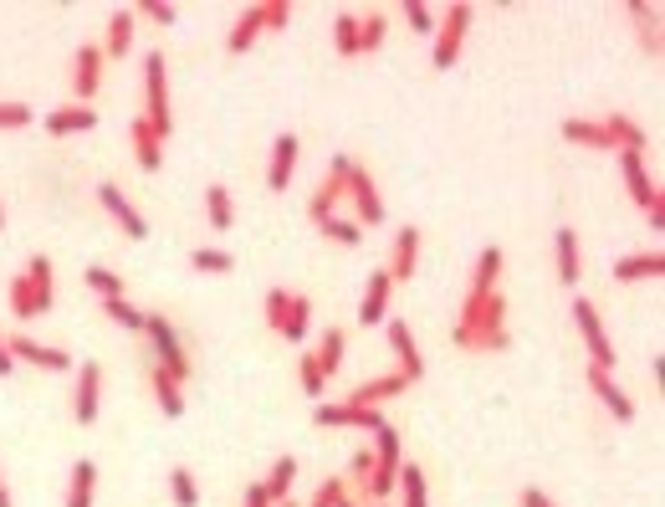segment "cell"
I'll return each mask as SVG.
<instances>
[{"instance_id":"55","label":"cell","mask_w":665,"mask_h":507,"mask_svg":"<svg viewBox=\"0 0 665 507\" xmlns=\"http://www.w3.org/2000/svg\"><path fill=\"white\" fill-rule=\"evenodd\" d=\"M11 370H16V359H11V349H5V334H0V379H5Z\"/></svg>"},{"instance_id":"44","label":"cell","mask_w":665,"mask_h":507,"mask_svg":"<svg viewBox=\"0 0 665 507\" xmlns=\"http://www.w3.org/2000/svg\"><path fill=\"white\" fill-rule=\"evenodd\" d=\"M83 277H87V288L98 292L102 303H108V298H123V277H118L113 267H87Z\"/></svg>"},{"instance_id":"9","label":"cell","mask_w":665,"mask_h":507,"mask_svg":"<svg viewBox=\"0 0 665 507\" xmlns=\"http://www.w3.org/2000/svg\"><path fill=\"white\" fill-rule=\"evenodd\" d=\"M313 425H338V431H379L384 425V410H364V406H349V400H317L313 406Z\"/></svg>"},{"instance_id":"21","label":"cell","mask_w":665,"mask_h":507,"mask_svg":"<svg viewBox=\"0 0 665 507\" xmlns=\"http://www.w3.org/2000/svg\"><path fill=\"white\" fill-rule=\"evenodd\" d=\"M420 226H404V231H399L395 237V246H389V282H410V277H415V267H420Z\"/></svg>"},{"instance_id":"1","label":"cell","mask_w":665,"mask_h":507,"mask_svg":"<svg viewBox=\"0 0 665 507\" xmlns=\"http://www.w3.org/2000/svg\"><path fill=\"white\" fill-rule=\"evenodd\" d=\"M450 338H456V349H466V354H501V349L512 343L501 292H482V298L466 292L461 313H456V323H450Z\"/></svg>"},{"instance_id":"11","label":"cell","mask_w":665,"mask_h":507,"mask_svg":"<svg viewBox=\"0 0 665 507\" xmlns=\"http://www.w3.org/2000/svg\"><path fill=\"white\" fill-rule=\"evenodd\" d=\"M102 415V364L98 359H83L77 364V385H72V421L93 425Z\"/></svg>"},{"instance_id":"57","label":"cell","mask_w":665,"mask_h":507,"mask_svg":"<svg viewBox=\"0 0 665 507\" xmlns=\"http://www.w3.org/2000/svg\"><path fill=\"white\" fill-rule=\"evenodd\" d=\"M0 237H5V205H0Z\"/></svg>"},{"instance_id":"19","label":"cell","mask_w":665,"mask_h":507,"mask_svg":"<svg viewBox=\"0 0 665 507\" xmlns=\"http://www.w3.org/2000/svg\"><path fill=\"white\" fill-rule=\"evenodd\" d=\"M625 16L634 21L640 51H645L650 62H661V57H665V41H661V11H655V5H645V0H630V5H625Z\"/></svg>"},{"instance_id":"37","label":"cell","mask_w":665,"mask_h":507,"mask_svg":"<svg viewBox=\"0 0 665 507\" xmlns=\"http://www.w3.org/2000/svg\"><path fill=\"white\" fill-rule=\"evenodd\" d=\"M190 267L205 271V277H226V271H235V256L220 252V246H195V252H190Z\"/></svg>"},{"instance_id":"13","label":"cell","mask_w":665,"mask_h":507,"mask_svg":"<svg viewBox=\"0 0 665 507\" xmlns=\"http://www.w3.org/2000/svg\"><path fill=\"white\" fill-rule=\"evenodd\" d=\"M384 334H389V349H395V374H404L410 385L425 379V354H420L415 343V328L404 318H384Z\"/></svg>"},{"instance_id":"46","label":"cell","mask_w":665,"mask_h":507,"mask_svg":"<svg viewBox=\"0 0 665 507\" xmlns=\"http://www.w3.org/2000/svg\"><path fill=\"white\" fill-rule=\"evenodd\" d=\"M317 231H323L328 241H338V246H359V241H364V226H359V220H338V216L323 220Z\"/></svg>"},{"instance_id":"49","label":"cell","mask_w":665,"mask_h":507,"mask_svg":"<svg viewBox=\"0 0 665 507\" xmlns=\"http://www.w3.org/2000/svg\"><path fill=\"white\" fill-rule=\"evenodd\" d=\"M36 108H26V102H0V134H16V129H32Z\"/></svg>"},{"instance_id":"14","label":"cell","mask_w":665,"mask_h":507,"mask_svg":"<svg viewBox=\"0 0 665 507\" xmlns=\"http://www.w3.org/2000/svg\"><path fill=\"white\" fill-rule=\"evenodd\" d=\"M98 205L118 220V231H123L129 241H144V237H149V220L138 216V210H133V201L113 185V180H102V185H98Z\"/></svg>"},{"instance_id":"34","label":"cell","mask_w":665,"mask_h":507,"mask_svg":"<svg viewBox=\"0 0 665 507\" xmlns=\"http://www.w3.org/2000/svg\"><path fill=\"white\" fill-rule=\"evenodd\" d=\"M343 349H349V334H343V328H328V334H323V343L313 349L323 379H332V374L343 370Z\"/></svg>"},{"instance_id":"35","label":"cell","mask_w":665,"mask_h":507,"mask_svg":"<svg viewBox=\"0 0 665 507\" xmlns=\"http://www.w3.org/2000/svg\"><path fill=\"white\" fill-rule=\"evenodd\" d=\"M404 492V507H431V487H425V472H420L415 461H399V487Z\"/></svg>"},{"instance_id":"32","label":"cell","mask_w":665,"mask_h":507,"mask_svg":"<svg viewBox=\"0 0 665 507\" xmlns=\"http://www.w3.org/2000/svg\"><path fill=\"white\" fill-rule=\"evenodd\" d=\"M501 262H507V256H501V246H486V252L476 256V271H471V282H466V292H476V298H482V292H497Z\"/></svg>"},{"instance_id":"45","label":"cell","mask_w":665,"mask_h":507,"mask_svg":"<svg viewBox=\"0 0 665 507\" xmlns=\"http://www.w3.org/2000/svg\"><path fill=\"white\" fill-rule=\"evenodd\" d=\"M343 497H349V476H323V482H317V492L307 497V507H338Z\"/></svg>"},{"instance_id":"4","label":"cell","mask_w":665,"mask_h":507,"mask_svg":"<svg viewBox=\"0 0 665 507\" xmlns=\"http://www.w3.org/2000/svg\"><path fill=\"white\" fill-rule=\"evenodd\" d=\"M471 21H476V5L471 0H456V5H446V16H435V47H431V68L435 72H450L456 62H461L466 51V36H471Z\"/></svg>"},{"instance_id":"48","label":"cell","mask_w":665,"mask_h":507,"mask_svg":"<svg viewBox=\"0 0 665 507\" xmlns=\"http://www.w3.org/2000/svg\"><path fill=\"white\" fill-rule=\"evenodd\" d=\"M133 16L154 21V26H174V21H180V11H174L169 0H138V5H133Z\"/></svg>"},{"instance_id":"33","label":"cell","mask_w":665,"mask_h":507,"mask_svg":"<svg viewBox=\"0 0 665 507\" xmlns=\"http://www.w3.org/2000/svg\"><path fill=\"white\" fill-rule=\"evenodd\" d=\"M292 482H298V457H277V461H271V472H266V482H262V492L271 497V507L287 503Z\"/></svg>"},{"instance_id":"50","label":"cell","mask_w":665,"mask_h":507,"mask_svg":"<svg viewBox=\"0 0 665 507\" xmlns=\"http://www.w3.org/2000/svg\"><path fill=\"white\" fill-rule=\"evenodd\" d=\"M298 379H302V395H313V406L323 400V370H317V354H302V370H298Z\"/></svg>"},{"instance_id":"58","label":"cell","mask_w":665,"mask_h":507,"mask_svg":"<svg viewBox=\"0 0 665 507\" xmlns=\"http://www.w3.org/2000/svg\"><path fill=\"white\" fill-rule=\"evenodd\" d=\"M338 507H359V503H353V497H343V503H338Z\"/></svg>"},{"instance_id":"60","label":"cell","mask_w":665,"mask_h":507,"mask_svg":"<svg viewBox=\"0 0 665 507\" xmlns=\"http://www.w3.org/2000/svg\"><path fill=\"white\" fill-rule=\"evenodd\" d=\"M277 507H292V503H277Z\"/></svg>"},{"instance_id":"10","label":"cell","mask_w":665,"mask_h":507,"mask_svg":"<svg viewBox=\"0 0 665 507\" xmlns=\"http://www.w3.org/2000/svg\"><path fill=\"white\" fill-rule=\"evenodd\" d=\"M5 349H11V359H16V364H32V370H47V374H72V370H77V359L66 354V349L36 343V338H26V334H11V338H5Z\"/></svg>"},{"instance_id":"3","label":"cell","mask_w":665,"mask_h":507,"mask_svg":"<svg viewBox=\"0 0 665 507\" xmlns=\"http://www.w3.org/2000/svg\"><path fill=\"white\" fill-rule=\"evenodd\" d=\"M266 328L287 343H307L313 334V298L307 292H292V288H266Z\"/></svg>"},{"instance_id":"40","label":"cell","mask_w":665,"mask_h":507,"mask_svg":"<svg viewBox=\"0 0 665 507\" xmlns=\"http://www.w3.org/2000/svg\"><path fill=\"white\" fill-rule=\"evenodd\" d=\"M102 313H108V323H118V328L144 334V307H133L129 298H108V303H102Z\"/></svg>"},{"instance_id":"43","label":"cell","mask_w":665,"mask_h":507,"mask_svg":"<svg viewBox=\"0 0 665 507\" xmlns=\"http://www.w3.org/2000/svg\"><path fill=\"white\" fill-rule=\"evenodd\" d=\"M384 36H389V21H384L379 11L359 21V57H368V51H379V47H384Z\"/></svg>"},{"instance_id":"5","label":"cell","mask_w":665,"mask_h":507,"mask_svg":"<svg viewBox=\"0 0 665 507\" xmlns=\"http://www.w3.org/2000/svg\"><path fill=\"white\" fill-rule=\"evenodd\" d=\"M144 338H149V349H154V364L169 374V379H190L195 374V359H190V349H184V338L174 334V323L165 318V313H144Z\"/></svg>"},{"instance_id":"54","label":"cell","mask_w":665,"mask_h":507,"mask_svg":"<svg viewBox=\"0 0 665 507\" xmlns=\"http://www.w3.org/2000/svg\"><path fill=\"white\" fill-rule=\"evenodd\" d=\"M241 507H271V497L262 492V482H251V487L241 492Z\"/></svg>"},{"instance_id":"29","label":"cell","mask_w":665,"mask_h":507,"mask_svg":"<svg viewBox=\"0 0 665 507\" xmlns=\"http://www.w3.org/2000/svg\"><path fill=\"white\" fill-rule=\"evenodd\" d=\"M149 389H154V400H159V415H165V421H180L184 415V395H180V379H169L165 370H159V364H154L149 370Z\"/></svg>"},{"instance_id":"39","label":"cell","mask_w":665,"mask_h":507,"mask_svg":"<svg viewBox=\"0 0 665 507\" xmlns=\"http://www.w3.org/2000/svg\"><path fill=\"white\" fill-rule=\"evenodd\" d=\"M169 497H174V507H200V482L190 467H174V472H169Z\"/></svg>"},{"instance_id":"18","label":"cell","mask_w":665,"mask_h":507,"mask_svg":"<svg viewBox=\"0 0 665 507\" xmlns=\"http://www.w3.org/2000/svg\"><path fill=\"white\" fill-rule=\"evenodd\" d=\"M404 389H410V379L389 370V374H379V379H364V385H353V389H349V406L384 410L389 400H395V395H404Z\"/></svg>"},{"instance_id":"23","label":"cell","mask_w":665,"mask_h":507,"mask_svg":"<svg viewBox=\"0 0 665 507\" xmlns=\"http://www.w3.org/2000/svg\"><path fill=\"white\" fill-rule=\"evenodd\" d=\"M87 129H98V108H87V102H66V108H51L47 113V134L51 138L87 134Z\"/></svg>"},{"instance_id":"27","label":"cell","mask_w":665,"mask_h":507,"mask_svg":"<svg viewBox=\"0 0 665 507\" xmlns=\"http://www.w3.org/2000/svg\"><path fill=\"white\" fill-rule=\"evenodd\" d=\"M262 32H266V11H262V5H246V11L235 16V26L226 32V51H231V57H241V51L256 47V36H262Z\"/></svg>"},{"instance_id":"56","label":"cell","mask_w":665,"mask_h":507,"mask_svg":"<svg viewBox=\"0 0 665 507\" xmlns=\"http://www.w3.org/2000/svg\"><path fill=\"white\" fill-rule=\"evenodd\" d=\"M0 507H16L11 503V492H5V476H0Z\"/></svg>"},{"instance_id":"31","label":"cell","mask_w":665,"mask_h":507,"mask_svg":"<svg viewBox=\"0 0 665 507\" xmlns=\"http://www.w3.org/2000/svg\"><path fill=\"white\" fill-rule=\"evenodd\" d=\"M133 26H138L133 5H129V11H113V16H108V36H102V57H129Z\"/></svg>"},{"instance_id":"17","label":"cell","mask_w":665,"mask_h":507,"mask_svg":"<svg viewBox=\"0 0 665 507\" xmlns=\"http://www.w3.org/2000/svg\"><path fill=\"white\" fill-rule=\"evenodd\" d=\"M102 47H77V57H72V93H77V102H93L102 87Z\"/></svg>"},{"instance_id":"30","label":"cell","mask_w":665,"mask_h":507,"mask_svg":"<svg viewBox=\"0 0 665 507\" xmlns=\"http://www.w3.org/2000/svg\"><path fill=\"white\" fill-rule=\"evenodd\" d=\"M604 129H609V138H615V154H645V129L630 119V113H609L604 119Z\"/></svg>"},{"instance_id":"12","label":"cell","mask_w":665,"mask_h":507,"mask_svg":"<svg viewBox=\"0 0 665 507\" xmlns=\"http://www.w3.org/2000/svg\"><path fill=\"white\" fill-rule=\"evenodd\" d=\"M343 195L353 201V210H359V220H364V226H384V216H389V205H384L379 185H374V174H368V169L359 165V159H353L349 180H343Z\"/></svg>"},{"instance_id":"16","label":"cell","mask_w":665,"mask_h":507,"mask_svg":"<svg viewBox=\"0 0 665 507\" xmlns=\"http://www.w3.org/2000/svg\"><path fill=\"white\" fill-rule=\"evenodd\" d=\"M298 134H277V144H271V165H266V190L271 195H282L287 185H292V174H298Z\"/></svg>"},{"instance_id":"51","label":"cell","mask_w":665,"mask_h":507,"mask_svg":"<svg viewBox=\"0 0 665 507\" xmlns=\"http://www.w3.org/2000/svg\"><path fill=\"white\" fill-rule=\"evenodd\" d=\"M262 11H266V32H287V21H292L287 0H262Z\"/></svg>"},{"instance_id":"7","label":"cell","mask_w":665,"mask_h":507,"mask_svg":"<svg viewBox=\"0 0 665 507\" xmlns=\"http://www.w3.org/2000/svg\"><path fill=\"white\" fill-rule=\"evenodd\" d=\"M568 313H573V328H579L583 334V343H589V359H594V364H589V370H615V343H609V334H604V318H598V307L589 303V298H573V307H568Z\"/></svg>"},{"instance_id":"6","label":"cell","mask_w":665,"mask_h":507,"mask_svg":"<svg viewBox=\"0 0 665 507\" xmlns=\"http://www.w3.org/2000/svg\"><path fill=\"white\" fill-rule=\"evenodd\" d=\"M138 119L149 123L159 138L174 134V113H169V68H165V51L154 47L144 57V113Z\"/></svg>"},{"instance_id":"42","label":"cell","mask_w":665,"mask_h":507,"mask_svg":"<svg viewBox=\"0 0 665 507\" xmlns=\"http://www.w3.org/2000/svg\"><path fill=\"white\" fill-rule=\"evenodd\" d=\"M395 487H399V467H374V472H368V482H364L368 503H389V497H395Z\"/></svg>"},{"instance_id":"28","label":"cell","mask_w":665,"mask_h":507,"mask_svg":"<svg viewBox=\"0 0 665 507\" xmlns=\"http://www.w3.org/2000/svg\"><path fill=\"white\" fill-rule=\"evenodd\" d=\"M98 497V461H72V476H66V507H93Z\"/></svg>"},{"instance_id":"25","label":"cell","mask_w":665,"mask_h":507,"mask_svg":"<svg viewBox=\"0 0 665 507\" xmlns=\"http://www.w3.org/2000/svg\"><path fill=\"white\" fill-rule=\"evenodd\" d=\"M558 134L568 144H579V149H598V154H615V138L604 129V119H564L558 123Z\"/></svg>"},{"instance_id":"38","label":"cell","mask_w":665,"mask_h":507,"mask_svg":"<svg viewBox=\"0 0 665 507\" xmlns=\"http://www.w3.org/2000/svg\"><path fill=\"white\" fill-rule=\"evenodd\" d=\"M205 216H210V226H216V231H231V220H235L231 190H226V185H210V190H205Z\"/></svg>"},{"instance_id":"22","label":"cell","mask_w":665,"mask_h":507,"mask_svg":"<svg viewBox=\"0 0 665 507\" xmlns=\"http://www.w3.org/2000/svg\"><path fill=\"white\" fill-rule=\"evenodd\" d=\"M389 298H395V282H389V271H368L364 298H359V323H364V328H374V323L389 318Z\"/></svg>"},{"instance_id":"41","label":"cell","mask_w":665,"mask_h":507,"mask_svg":"<svg viewBox=\"0 0 665 507\" xmlns=\"http://www.w3.org/2000/svg\"><path fill=\"white\" fill-rule=\"evenodd\" d=\"M332 51L338 57H359V16L343 11V16L332 21Z\"/></svg>"},{"instance_id":"20","label":"cell","mask_w":665,"mask_h":507,"mask_svg":"<svg viewBox=\"0 0 665 507\" xmlns=\"http://www.w3.org/2000/svg\"><path fill=\"white\" fill-rule=\"evenodd\" d=\"M609 271H615V282H661L665 277V252L661 246H650V252H630V256H619Z\"/></svg>"},{"instance_id":"36","label":"cell","mask_w":665,"mask_h":507,"mask_svg":"<svg viewBox=\"0 0 665 507\" xmlns=\"http://www.w3.org/2000/svg\"><path fill=\"white\" fill-rule=\"evenodd\" d=\"M368 451H374V461H379V467H399V461H404V436L384 421L379 431H374V446H368Z\"/></svg>"},{"instance_id":"52","label":"cell","mask_w":665,"mask_h":507,"mask_svg":"<svg viewBox=\"0 0 665 507\" xmlns=\"http://www.w3.org/2000/svg\"><path fill=\"white\" fill-rule=\"evenodd\" d=\"M374 467H379V461H374V451H368V446H364V451H353V461H349V476H353V482H359V487H364Z\"/></svg>"},{"instance_id":"59","label":"cell","mask_w":665,"mask_h":507,"mask_svg":"<svg viewBox=\"0 0 665 507\" xmlns=\"http://www.w3.org/2000/svg\"><path fill=\"white\" fill-rule=\"evenodd\" d=\"M374 507H389V503H374Z\"/></svg>"},{"instance_id":"47","label":"cell","mask_w":665,"mask_h":507,"mask_svg":"<svg viewBox=\"0 0 665 507\" xmlns=\"http://www.w3.org/2000/svg\"><path fill=\"white\" fill-rule=\"evenodd\" d=\"M404 26L415 36H435V11L425 0H404Z\"/></svg>"},{"instance_id":"24","label":"cell","mask_w":665,"mask_h":507,"mask_svg":"<svg viewBox=\"0 0 665 507\" xmlns=\"http://www.w3.org/2000/svg\"><path fill=\"white\" fill-rule=\"evenodd\" d=\"M589 389H594L598 406L609 410V415H615L619 425H634V400H630V395H625V389H619L604 370H589Z\"/></svg>"},{"instance_id":"15","label":"cell","mask_w":665,"mask_h":507,"mask_svg":"<svg viewBox=\"0 0 665 507\" xmlns=\"http://www.w3.org/2000/svg\"><path fill=\"white\" fill-rule=\"evenodd\" d=\"M553 271L564 288H579L583 282V252H579V231L573 226H558L553 231Z\"/></svg>"},{"instance_id":"8","label":"cell","mask_w":665,"mask_h":507,"mask_svg":"<svg viewBox=\"0 0 665 507\" xmlns=\"http://www.w3.org/2000/svg\"><path fill=\"white\" fill-rule=\"evenodd\" d=\"M349 169H353L349 154H332V159H328V174H323V180H317V190L307 195V220H313V226L332 220L338 201H343V180H349Z\"/></svg>"},{"instance_id":"53","label":"cell","mask_w":665,"mask_h":507,"mask_svg":"<svg viewBox=\"0 0 665 507\" xmlns=\"http://www.w3.org/2000/svg\"><path fill=\"white\" fill-rule=\"evenodd\" d=\"M517 503H522V507H558L543 487H522V492H517Z\"/></svg>"},{"instance_id":"2","label":"cell","mask_w":665,"mask_h":507,"mask_svg":"<svg viewBox=\"0 0 665 507\" xmlns=\"http://www.w3.org/2000/svg\"><path fill=\"white\" fill-rule=\"evenodd\" d=\"M5 303L16 318H47L51 307H57V277H51V256L36 252L26 262V271H16V282L5 292Z\"/></svg>"},{"instance_id":"26","label":"cell","mask_w":665,"mask_h":507,"mask_svg":"<svg viewBox=\"0 0 665 507\" xmlns=\"http://www.w3.org/2000/svg\"><path fill=\"white\" fill-rule=\"evenodd\" d=\"M129 138H133V159H138V169H144V174H159V165H165V138L154 134L144 119H133Z\"/></svg>"}]
</instances>
